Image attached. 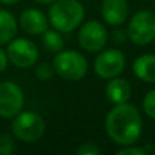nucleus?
I'll return each mask as SVG.
<instances>
[{"mask_svg": "<svg viewBox=\"0 0 155 155\" xmlns=\"http://www.w3.org/2000/svg\"><path fill=\"white\" fill-rule=\"evenodd\" d=\"M105 129L109 139L116 144L121 147L135 144L142 136V114L136 106L128 102L114 105L106 116Z\"/></svg>", "mask_w": 155, "mask_h": 155, "instance_id": "1", "label": "nucleus"}, {"mask_svg": "<svg viewBox=\"0 0 155 155\" xmlns=\"http://www.w3.org/2000/svg\"><path fill=\"white\" fill-rule=\"evenodd\" d=\"M84 18V7L79 0H56L52 3L48 21L53 29L60 33L75 30Z\"/></svg>", "mask_w": 155, "mask_h": 155, "instance_id": "2", "label": "nucleus"}, {"mask_svg": "<svg viewBox=\"0 0 155 155\" xmlns=\"http://www.w3.org/2000/svg\"><path fill=\"white\" fill-rule=\"evenodd\" d=\"M54 72L68 82H78L87 74L88 63L82 53L76 51H60L53 59Z\"/></svg>", "mask_w": 155, "mask_h": 155, "instance_id": "3", "label": "nucleus"}, {"mask_svg": "<svg viewBox=\"0 0 155 155\" xmlns=\"http://www.w3.org/2000/svg\"><path fill=\"white\" fill-rule=\"evenodd\" d=\"M45 121L38 113L27 110L21 112L14 117V121L11 124V131L22 142H37L45 134Z\"/></svg>", "mask_w": 155, "mask_h": 155, "instance_id": "4", "label": "nucleus"}, {"mask_svg": "<svg viewBox=\"0 0 155 155\" xmlns=\"http://www.w3.org/2000/svg\"><path fill=\"white\" fill-rule=\"evenodd\" d=\"M127 37L136 45H147L155 40V12L140 10L131 18Z\"/></svg>", "mask_w": 155, "mask_h": 155, "instance_id": "5", "label": "nucleus"}, {"mask_svg": "<svg viewBox=\"0 0 155 155\" xmlns=\"http://www.w3.org/2000/svg\"><path fill=\"white\" fill-rule=\"evenodd\" d=\"M8 61L18 68H30L38 60V49L27 38H12L7 46Z\"/></svg>", "mask_w": 155, "mask_h": 155, "instance_id": "6", "label": "nucleus"}, {"mask_svg": "<svg viewBox=\"0 0 155 155\" xmlns=\"http://www.w3.org/2000/svg\"><path fill=\"white\" fill-rule=\"evenodd\" d=\"M25 95L16 83L5 80L0 83V117L14 118L22 112Z\"/></svg>", "mask_w": 155, "mask_h": 155, "instance_id": "7", "label": "nucleus"}, {"mask_svg": "<svg viewBox=\"0 0 155 155\" xmlns=\"http://www.w3.org/2000/svg\"><path fill=\"white\" fill-rule=\"evenodd\" d=\"M125 68V54L120 49H106L95 57L94 71L102 79L118 76Z\"/></svg>", "mask_w": 155, "mask_h": 155, "instance_id": "8", "label": "nucleus"}, {"mask_svg": "<svg viewBox=\"0 0 155 155\" xmlns=\"http://www.w3.org/2000/svg\"><path fill=\"white\" fill-rule=\"evenodd\" d=\"M107 41V31L98 21H88L78 31V42L87 52H101Z\"/></svg>", "mask_w": 155, "mask_h": 155, "instance_id": "9", "label": "nucleus"}, {"mask_svg": "<svg viewBox=\"0 0 155 155\" xmlns=\"http://www.w3.org/2000/svg\"><path fill=\"white\" fill-rule=\"evenodd\" d=\"M18 25L27 34L42 35V33L48 30L49 21L42 11L37 10V8H27L21 14Z\"/></svg>", "mask_w": 155, "mask_h": 155, "instance_id": "10", "label": "nucleus"}, {"mask_svg": "<svg viewBox=\"0 0 155 155\" xmlns=\"http://www.w3.org/2000/svg\"><path fill=\"white\" fill-rule=\"evenodd\" d=\"M101 14L107 25L121 26L128 16V3L127 0H104Z\"/></svg>", "mask_w": 155, "mask_h": 155, "instance_id": "11", "label": "nucleus"}, {"mask_svg": "<svg viewBox=\"0 0 155 155\" xmlns=\"http://www.w3.org/2000/svg\"><path fill=\"white\" fill-rule=\"evenodd\" d=\"M105 94H106V98L110 104H124V102H128L131 98L132 87L128 80H125L124 78L116 76L109 79L106 87H105Z\"/></svg>", "mask_w": 155, "mask_h": 155, "instance_id": "12", "label": "nucleus"}, {"mask_svg": "<svg viewBox=\"0 0 155 155\" xmlns=\"http://www.w3.org/2000/svg\"><path fill=\"white\" fill-rule=\"evenodd\" d=\"M135 76L146 83H155V54L146 53L139 56L132 64Z\"/></svg>", "mask_w": 155, "mask_h": 155, "instance_id": "13", "label": "nucleus"}, {"mask_svg": "<svg viewBox=\"0 0 155 155\" xmlns=\"http://www.w3.org/2000/svg\"><path fill=\"white\" fill-rule=\"evenodd\" d=\"M18 21L7 10L0 8V46L8 44L18 33Z\"/></svg>", "mask_w": 155, "mask_h": 155, "instance_id": "14", "label": "nucleus"}, {"mask_svg": "<svg viewBox=\"0 0 155 155\" xmlns=\"http://www.w3.org/2000/svg\"><path fill=\"white\" fill-rule=\"evenodd\" d=\"M42 44L49 52H53V53H57L64 48V40L60 31H57L56 29H48L42 33Z\"/></svg>", "mask_w": 155, "mask_h": 155, "instance_id": "15", "label": "nucleus"}, {"mask_svg": "<svg viewBox=\"0 0 155 155\" xmlns=\"http://www.w3.org/2000/svg\"><path fill=\"white\" fill-rule=\"evenodd\" d=\"M54 68L53 65L48 64V63H41L37 65L35 68V76L37 79H40L41 82H46V80H51L54 75Z\"/></svg>", "mask_w": 155, "mask_h": 155, "instance_id": "16", "label": "nucleus"}, {"mask_svg": "<svg viewBox=\"0 0 155 155\" xmlns=\"http://www.w3.org/2000/svg\"><path fill=\"white\" fill-rule=\"evenodd\" d=\"M143 112L150 118L155 120V90L148 91L143 98Z\"/></svg>", "mask_w": 155, "mask_h": 155, "instance_id": "17", "label": "nucleus"}, {"mask_svg": "<svg viewBox=\"0 0 155 155\" xmlns=\"http://www.w3.org/2000/svg\"><path fill=\"white\" fill-rule=\"evenodd\" d=\"M15 151V143L10 135L4 134L0 136V155H11Z\"/></svg>", "mask_w": 155, "mask_h": 155, "instance_id": "18", "label": "nucleus"}, {"mask_svg": "<svg viewBox=\"0 0 155 155\" xmlns=\"http://www.w3.org/2000/svg\"><path fill=\"white\" fill-rule=\"evenodd\" d=\"M99 153H101V148H99L95 143H91V142L83 143L76 150L78 155H98Z\"/></svg>", "mask_w": 155, "mask_h": 155, "instance_id": "19", "label": "nucleus"}, {"mask_svg": "<svg viewBox=\"0 0 155 155\" xmlns=\"http://www.w3.org/2000/svg\"><path fill=\"white\" fill-rule=\"evenodd\" d=\"M147 150L143 147H137V146L129 144L124 146L121 150L117 151V155H147Z\"/></svg>", "mask_w": 155, "mask_h": 155, "instance_id": "20", "label": "nucleus"}, {"mask_svg": "<svg viewBox=\"0 0 155 155\" xmlns=\"http://www.w3.org/2000/svg\"><path fill=\"white\" fill-rule=\"evenodd\" d=\"M8 67V56H7V52L0 46V74L4 72Z\"/></svg>", "mask_w": 155, "mask_h": 155, "instance_id": "21", "label": "nucleus"}, {"mask_svg": "<svg viewBox=\"0 0 155 155\" xmlns=\"http://www.w3.org/2000/svg\"><path fill=\"white\" fill-rule=\"evenodd\" d=\"M113 34H114V35H113V40L117 41V42H123V41L127 38V34H125V33L120 31V30H116Z\"/></svg>", "mask_w": 155, "mask_h": 155, "instance_id": "22", "label": "nucleus"}, {"mask_svg": "<svg viewBox=\"0 0 155 155\" xmlns=\"http://www.w3.org/2000/svg\"><path fill=\"white\" fill-rule=\"evenodd\" d=\"M19 0H0V3L2 4H5V5H11V4H15V3H18Z\"/></svg>", "mask_w": 155, "mask_h": 155, "instance_id": "23", "label": "nucleus"}, {"mask_svg": "<svg viewBox=\"0 0 155 155\" xmlns=\"http://www.w3.org/2000/svg\"><path fill=\"white\" fill-rule=\"evenodd\" d=\"M35 2L41 3V4H52V3L56 2V0H35Z\"/></svg>", "mask_w": 155, "mask_h": 155, "instance_id": "24", "label": "nucleus"}, {"mask_svg": "<svg viewBox=\"0 0 155 155\" xmlns=\"http://www.w3.org/2000/svg\"><path fill=\"white\" fill-rule=\"evenodd\" d=\"M154 154H155V151H154Z\"/></svg>", "mask_w": 155, "mask_h": 155, "instance_id": "25", "label": "nucleus"}]
</instances>
